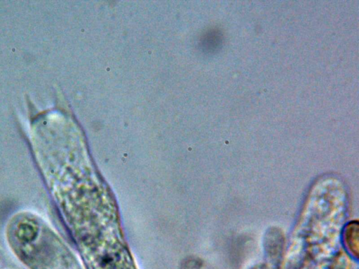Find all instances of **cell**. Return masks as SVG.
I'll return each mask as SVG.
<instances>
[{
  "label": "cell",
  "mask_w": 359,
  "mask_h": 269,
  "mask_svg": "<svg viewBox=\"0 0 359 269\" xmlns=\"http://www.w3.org/2000/svg\"><path fill=\"white\" fill-rule=\"evenodd\" d=\"M6 233L11 249L29 269H77L68 249L38 216L15 215Z\"/></svg>",
  "instance_id": "cell-1"
}]
</instances>
